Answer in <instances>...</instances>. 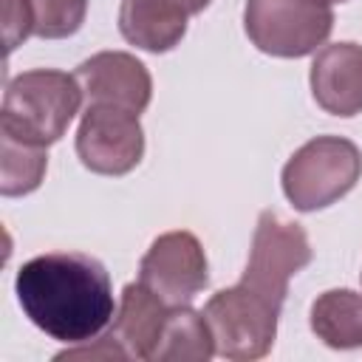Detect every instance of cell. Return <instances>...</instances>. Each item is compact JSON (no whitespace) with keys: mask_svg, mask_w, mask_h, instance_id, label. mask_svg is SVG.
<instances>
[{"mask_svg":"<svg viewBox=\"0 0 362 362\" xmlns=\"http://www.w3.org/2000/svg\"><path fill=\"white\" fill-rule=\"evenodd\" d=\"M14 288L25 317L59 342H90L113 317L110 277L90 255H40L20 266Z\"/></svg>","mask_w":362,"mask_h":362,"instance_id":"obj_1","label":"cell"},{"mask_svg":"<svg viewBox=\"0 0 362 362\" xmlns=\"http://www.w3.org/2000/svg\"><path fill=\"white\" fill-rule=\"evenodd\" d=\"M82 102L76 76L37 68L14 76L6 85L0 130L23 141L48 147L62 139Z\"/></svg>","mask_w":362,"mask_h":362,"instance_id":"obj_2","label":"cell"},{"mask_svg":"<svg viewBox=\"0 0 362 362\" xmlns=\"http://www.w3.org/2000/svg\"><path fill=\"white\" fill-rule=\"evenodd\" d=\"M362 175V153L339 136L305 141L283 167V192L300 212L322 209L339 201Z\"/></svg>","mask_w":362,"mask_h":362,"instance_id":"obj_3","label":"cell"},{"mask_svg":"<svg viewBox=\"0 0 362 362\" xmlns=\"http://www.w3.org/2000/svg\"><path fill=\"white\" fill-rule=\"evenodd\" d=\"M249 40L272 57H305L334 28L328 0H249L243 8Z\"/></svg>","mask_w":362,"mask_h":362,"instance_id":"obj_4","label":"cell"},{"mask_svg":"<svg viewBox=\"0 0 362 362\" xmlns=\"http://www.w3.org/2000/svg\"><path fill=\"white\" fill-rule=\"evenodd\" d=\"M204 317L212 331L215 354L249 362L269 354L277 334L280 308L255 294L252 288H246L243 283H238L232 288L212 294L204 305Z\"/></svg>","mask_w":362,"mask_h":362,"instance_id":"obj_5","label":"cell"},{"mask_svg":"<svg viewBox=\"0 0 362 362\" xmlns=\"http://www.w3.org/2000/svg\"><path fill=\"white\" fill-rule=\"evenodd\" d=\"M308 263H311V243L305 229L266 209L257 218L249 263L243 269L240 283L255 294H260L263 300H269L272 305L283 308L291 274H297Z\"/></svg>","mask_w":362,"mask_h":362,"instance_id":"obj_6","label":"cell"},{"mask_svg":"<svg viewBox=\"0 0 362 362\" xmlns=\"http://www.w3.org/2000/svg\"><path fill=\"white\" fill-rule=\"evenodd\" d=\"M141 153L144 133L136 113L113 105H90L85 110L76 133V156L90 173L124 175L141 161Z\"/></svg>","mask_w":362,"mask_h":362,"instance_id":"obj_7","label":"cell"},{"mask_svg":"<svg viewBox=\"0 0 362 362\" xmlns=\"http://www.w3.org/2000/svg\"><path fill=\"white\" fill-rule=\"evenodd\" d=\"M206 255L192 232H167L153 240L139 266V283L170 305H189L206 286Z\"/></svg>","mask_w":362,"mask_h":362,"instance_id":"obj_8","label":"cell"},{"mask_svg":"<svg viewBox=\"0 0 362 362\" xmlns=\"http://www.w3.org/2000/svg\"><path fill=\"white\" fill-rule=\"evenodd\" d=\"M74 76L90 105H113L139 116L153 96L150 71L124 51H99L85 59Z\"/></svg>","mask_w":362,"mask_h":362,"instance_id":"obj_9","label":"cell"},{"mask_svg":"<svg viewBox=\"0 0 362 362\" xmlns=\"http://www.w3.org/2000/svg\"><path fill=\"white\" fill-rule=\"evenodd\" d=\"M311 93L322 110L356 116L362 110V45H325L311 62Z\"/></svg>","mask_w":362,"mask_h":362,"instance_id":"obj_10","label":"cell"},{"mask_svg":"<svg viewBox=\"0 0 362 362\" xmlns=\"http://www.w3.org/2000/svg\"><path fill=\"white\" fill-rule=\"evenodd\" d=\"M167 314H170V303H164L144 283H130L122 291V303H119V311L113 317L110 334L122 342L127 356L153 359Z\"/></svg>","mask_w":362,"mask_h":362,"instance_id":"obj_11","label":"cell"},{"mask_svg":"<svg viewBox=\"0 0 362 362\" xmlns=\"http://www.w3.org/2000/svg\"><path fill=\"white\" fill-rule=\"evenodd\" d=\"M187 14L178 0H122L119 31L127 42L164 54L187 34Z\"/></svg>","mask_w":362,"mask_h":362,"instance_id":"obj_12","label":"cell"},{"mask_svg":"<svg viewBox=\"0 0 362 362\" xmlns=\"http://www.w3.org/2000/svg\"><path fill=\"white\" fill-rule=\"evenodd\" d=\"M311 331L328 348H362V294L331 288L311 305Z\"/></svg>","mask_w":362,"mask_h":362,"instance_id":"obj_13","label":"cell"},{"mask_svg":"<svg viewBox=\"0 0 362 362\" xmlns=\"http://www.w3.org/2000/svg\"><path fill=\"white\" fill-rule=\"evenodd\" d=\"M215 354L212 331L204 314L189 305H170L164 331L156 348V362H206Z\"/></svg>","mask_w":362,"mask_h":362,"instance_id":"obj_14","label":"cell"},{"mask_svg":"<svg viewBox=\"0 0 362 362\" xmlns=\"http://www.w3.org/2000/svg\"><path fill=\"white\" fill-rule=\"evenodd\" d=\"M45 167H48L45 147L0 130V192L3 195L11 198V195L34 192L45 175Z\"/></svg>","mask_w":362,"mask_h":362,"instance_id":"obj_15","label":"cell"},{"mask_svg":"<svg viewBox=\"0 0 362 362\" xmlns=\"http://www.w3.org/2000/svg\"><path fill=\"white\" fill-rule=\"evenodd\" d=\"M34 34L45 40H62L79 31L88 0H31Z\"/></svg>","mask_w":362,"mask_h":362,"instance_id":"obj_16","label":"cell"},{"mask_svg":"<svg viewBox=\"0 0 362 362\" xmlns=\"http://www.w3.org/2000/svg\"><path fill=\"white\" fill-rule=\"evenodd\" d=\"M34 31V8L31 0H3V37L6 51L17 48Z\"/></svg>","mask_w":362,"mask_h":362,"instance_id":"obj_17","label":"cell"},{"mask_svg":"<svg viewBox=\"0 0 362 362\" xmlns=\"http://www.w3.org/2000/svg\"><path fill=\"white\" fill-rule=\"evenodd\" d=\"M54 359H130V356L122 348V342L107 331L102 339H96V345H82V348H74V351H62Z\"/></svg>","mask_w":362,"mask_h":362,"instance_id":"obj_18","label":"cell"},{"mask_svg":"<svg viewBox=\"0 0 362 362\" xmlns=\"http://www.w3.org/2000/svg\"><path fill=\"white\" fill-rule=\"evenodd\" d=\"M189 14H198V11H204L206 6H209V0H178Z\"/></svg>","mask_w":362,"mask_h":362,"instance_id":"obj_19","label":"cell"},{"mask_svg":"<svg viewBox=\"0 0 362 362\" xmlns=\"http://www.w3.org/2000/svg\"><path fill=\"white\" fill-rule=\"evenodd\" d=\"M334 3H342V0H334Z\"/></svg>","mask_w":362,"mask_h":362,"instance_id":"obj_20","label":"cell"}]
</instances>
